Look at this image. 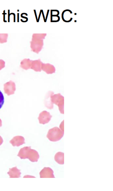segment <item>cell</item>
I'll return each mask as SVG.
<instances>
[{
    "mask_svg": "<svg viewBox=\"0 0 113 191\" xmlns=\"http://www.w3.org/2000/svg\"><path fill=\"white\" fill-rule=\"evenodd\" d=\"M3 140H2V137H1V136H0V146H1L2 143H3Z\"/></svg>",
    "mask_w": 113,
    "mask_h": 191,
    "instance_id": "19",
    "label": "cell"
},
{
    "mask_svg": "<svg viewBox=\"0 0 113 191\" xmlns=\"http://www.w3.org/2000/svg\"><path fill=\"white\" fill-rule=\"evenodd\" d=\"M60 128H61V130L64 131V120L60 125Z\"/></svg>",
    "mask_w": 113,
    "mask_h": 191,
    "instance_id": "18",
    "label": "cell"
},
{
    "mask_svg": "<svg viewBox=\"0 0 113 191\" xmlns=\"http://www.w3.org/2000/svg\"><path fill=\"white\" fill-rule=\"evenodd\" d=\"M32 60L29 59H24L21 62V67L24 70H28L31 69Z\"/></svg>",
    "mask_w": 113,
    "mask_h": 191,
    "instance_id": "13",
    "label": "cell"
},
{
    "mask_svg": "<svg viewBox=\"0 0 113 191\" xmlns=\"http://www.w3.org/2000/svg\"><path fill=\"white\" fill-rule=\"evenodd\" d=\"M53 92H50L48 93L47 95L46 96V98L45 100V106L47 108H48L50 109H52L53 108V104L51 103V100H50V96L51 95L53 94Z\"/></svg>",
    "mask_w": 113,
    "mask_h": 191,
    "instance_id": "14",
    "label": "cell"
},
{
    "mask_svg": "<svg viewBox=\"0 0 113 191\" xmlns=\"http://www.w3.org/2000/svg\"><path fill=\"white\" fill-rule=\"evenodd\" d=\"M4 103V97L3 94L0 91V109L2 107Z\"/></svg>",
    "mask_w": 113,
    "mask_h": 191,
    "instance_id": "16",
    "label": "cell"
},
{
    "mask_svg": "<svg viewBox=\"0 0 113 191\" xmlns=\"http://www.w3.org/2000/svg\"><path fill=\"white\" fill-rule=\"evenodd\" d=\"M49 12V10H48L47 15V17H46V22L48 14Z\"/></svg>",
    "mask_w": 113,
    "mask_h": 191,
    "instance_id": "22",
    "label": "cell"
},
{
    "mask_svg": "<svg viewBox=\"0 0 113 191\" xmlns=\"http://www.w3.org/2000/svg\"><path fill=\"white\" fill-rule=\"evenodd\" d=\"M64 132L59 128L55 127L49 130L47 137L51 142H57L63 137Z\"/></svg>",
    "mask_w": 113,
    "mask_h": 191,
    "instance_id": "2",
    "label": "cell"
},
{
    "mask_svg": "<svg viewBox=\"0 0 113 191\" xmlns=\"http://www.w3.org/2000/svg\"><path fill=\"white\" fill-rule=\"evenodd\" d=\"M7 173L11 178H18L21 177L20 170L18 169L17 167L9 169V170Z\"/></svg>",
    "mask_w": 113,
    "mask_h": 191,
    "instance_id": "10",
    "label": "cell"
},
{
    "mask_svg": "<svg viewBox=\"0 0 113 191\" xmlns=\"http://www.w3.org/2000/svg\"><path fill=\"white\" fill-rule=\"evenodd\" d=\"M2 121H1V119H0V127L2 126Z\"/></svg>",
    "mask_w": 113,
    "mask_h": 191,
    "instance_id": "21",
    "label": "cell"
},
{
    "mask_svg": "<svg viewBox=\"0 0 113 191\" xmlns=\"http://www.w3.org/2000/svg\"><path fill=\"white\" fill-rule=\"evenodd\" d=\"M4 90L5 93L7 95H13L16 91L15 84L13 82L10 80L4 85Z\"/></svg>",
    "mask_w": 113,
    "mask_h": 191,
    "instance_id": "5",
    "label": "cell"
},
{
    "mask_svg": "<svg viewBox=\"0 0 113 191\" xmlns=\"http://www.w3.org/2000/svg\"><path fill=\"white\" fill-rule=\"evenodd\" d=\"M52 116L50 113L46 111H43L41 112L39 115V123L45 124L50 122Z\"/></svg>",
    "mask_w": 113,
    "mask_h": 191,
    "instance_id": "6",
    "label": "cell"
},
{
    "mask_svg": "<svg viewBox=\"0 0 113 191\" xmlns=\"http://www.w3.org/2000/svg\"><path fill=\"white\" fill-rule=\"evenodd\" d=\"M7 34H0V43L2 44L6 43L7 42Z\"/></svg>",
    "mask_w": 113,
    "mask_h": 191,
    "instance_id": "15",
    "label": "cell"
},
{
    "mask_svg": "<svg viewBox=\"0 0 113 191\" xmlns=\"http://www.w3.org/2000/svg\"><path fill=\"white\" fill-rule=\"evenodd\" d=\"M42 63L40 59L36 60H32L31 69L37 72L41 71V65Z\"/></svg>",
    "mask_w": 113,
    "mask_h": 191,
    "instance_id": "11",
    "label": "cell"
},
{
    "mask_svg": "<svg viewBox=\"0 0 113 191\" xmlns=\"http://www.w3.org/2000/svg\"><path fill=\"white\" fill-rule=\"evenodd\" d=\"M55 161L60 165L64 164V153L63 152H59L55 155Z\"/></svg>",
    "mask_w": 113,
    "mask_h": 191,
    "instance_id": "12",
    "label": "cell"
},
{
    "mask_svg": "<svg viewBox=\"0 0 113 191\" xmlns=\"http://www.w3.org/2000/svg\"><path fill=\"white\" fill-rule=\"evenodd\" d=\"M18 156L21 159H28L32 162H37L39 158V155L37 151L32 149L31 146H26L21 148Z\"/></svg>",
    "mask_w": 113,
    "mask_h": 191,
    "instance_id": "1",
    "label": "cell"
},
{
    "mask_svg": "<svg viewBox=\"0 0 113 191\" xmlns=\"http://www.w3.org/2000/svg\"><path fill=\"white\" fill-rule=\"evenodd\" d=\"M41 69L45 71L47 74H52L55 72L56 69L53 65L50 64H44L41 65Z\"/></svg>",
    "mask_w": 113,
    "mask_h": 191,
    "instance_id": "9",
    "label": "cell"
},
{
    "mask_svg": "<svg viewBox=\"0 0 113 191\" xmlns=\"http://www.w3.org/2000/svg\"><path fill=\"white\" fill-rule=\"evenodd\" d=\"M50 100L53 104H56L58 107L61 113L64 114V97L60 94L51 95Z\"/></svg>",
    "mask_w": 113,
    "mask_h": 191,
    "instance_id": "3",
    "label": "cell"
},
{
    "mask_svg": "<svg viewBox=\"0 0 113 191\" xmlns=\"http://www.w3.org/2000/svg\"><path fill=\"white\" fill-rule=\"evenodd\" d=\"M25 177H26V178H28V177H31V178H35V177H32V176H24V178H25Z\"/></svg>",
    "mask_w": 113,
    "mask_h": 191,
    "instance_id": "20",
    "label": "cell"
},
{
    "mask_svg": "<svg viewBox=\"0 0 113 191\" xmlns=\"http://www.w3.org/2000/svg\"><path fill=\"white\" fill-rule=\"evenodd\" d=\"M30 43L31 48L33 52L39 53L42 49L43 45V42L42 39L32 37V41Z\"/></svg>",
    "mask_w": 113,
    "mask_h": 191,
    "instance_id": "4",
    "label": "cell"
},
{
    "mask_svg": "<svg viewBox=\"0 0 113 191\" xmlns=\"http://www.w3.org/2000/svg\"><path fill=\"white\" fill-rule=\"evenodd\" d=\"M40 178H55L54 171L50 167H44L40 173Z\"/></svg>",
    "mask_w": 113,
    "mask_h": 191,
    "instance_id": "7",
    "label": "cell"
},
{
    "mask_svg": "<svg viewBox=\"0 0 113 191\" xmlns=\"http://www.w3.org/2000/svg\"><path fill=\"white\" fill-rule=\"evenodd\" d=\"M5 67V62L2 59H0V70L4 68Z\"/></svg>",
    "mask_w": 113,
    "mask_h": 191,
    "instance_id": "17",
    "label": "cell"
},
{
    "mask_svg": "<svg viewBox=\"0 0 113 191\" xmlns=\"http://www.w3.org/2000/svg\"><path fill=\"white\" fill-rule=\"evenodd\" d=\"M10 143L13 146H19L25 144L24 138L21 136H15L10 141Z\"/></svg>",
    "mask_w": 113,
    "mask_h": 191,
    "instance_id": "8",
    "label": "cell"
}]
</instances>
